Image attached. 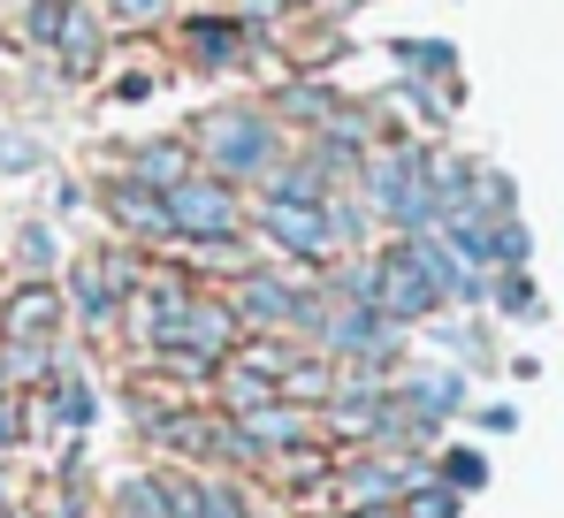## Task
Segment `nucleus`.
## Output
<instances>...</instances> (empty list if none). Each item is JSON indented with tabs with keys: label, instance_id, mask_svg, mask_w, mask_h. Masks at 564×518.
<instances>
[{
	"label": "nucleus",
	"instance_id": "1",
	"mask_svg": "<svg viewBox=\"0 0 564 518\" xmlns=\"http://www.w3.org/2000/svg\"><path fill=\"white\" fill-rule=\"evenodd\" d=\"M367 206L389 214L397 229L427 237V229L443 222L435 183H427V153H420V145H381V153H367Z\"/></svg>",
	"mask_w": 564,
	"mask_h": 518
},
{
	"label": "nucleus",
	"instance_id": "2",
	"mask_svg": "<svg viewBox=\"0 0 564 518\" xmlns=\"http://www.w3.org/2000/svg\"><path fill=\"white\" fill-rule=\"evenodd\" d=\"M198 153H206V169L221 175V183H245V175H268L282 161V138H275L268 115L229 107V115H214V122L198 130Z\"/></svg>",
	"mask_w": 564,
	"mask_h": 518
},
{
	"label": "nucleus",
	"instance_id": "3",
	"mask_svg": "<svg viewBox=\"0 0 564 518\" xmlns=\"http://www.w3.org/2000/svg\"><path fill=\"white\" fill-rule=\"evenodd\" d=\"M161 206H169V237H191V245H237V229H245V206H237V191L221 175L169 183Z\"/></svg>",
	"mask_w": 564,
	"mask_h": 518
},
{
	"label": "nucleus",
	"instance_id": "4",
	"mask_svg": "<svg viewBox=\"0 0 564 518\" xmlns=\"http://www.w3.org/2000/svg\"><path fill=\"white\" fill-rule=\"evenodd\" d=\"M367 274H375V290H367V305H375L389 328H412V321H427L443 298H435V282L420 274V259H412V237L404 245H389L381 259H367Z\"/></svg>",
	"mask_w": 564,
	"mask_h": 518
},
{
	"label": "nucleus",
	"instance_id": "5",
	"mask_svg": "<svg viewBox=\"0 0 564 518\" xmlns=\"http://www.w3.org/2000/svg\"><path fill=\"white\" fill-rule=\"evenodd\" d=\"M138 282H145V274H138V259H130V252L77 259V267H69V298H62V305H77V321L107 328V321L122 313V298H130Z\"/></svg>",
	"mask_w": 564,
	"mask_h": 518
},
{
	"label": "nucleus",
	"instance_id": "6",
	"mask_svg": "<svg viewBox=\"0 0 564 518\" xmlns=\"http://www.w3.org/2000/svg\"><path fill=\"white\" fill-rule=\"evenodd\" d=\"M321 298H305V290H290L282 274H245L237 282V321H252V328H321Z\"/></svg>",
	"mask_w": 564,
	"mask_h": 518
},
{
	"label": "nucleus",
	"instance_id": "7",
	"mask_svg": "<svg viewBox=\"0 0 564 518\" xmlns=\"http://www.w3.org/2000/svg\"><path fill=\"white\" fill-rule=\"evenodd\" d=\"M260 229L275 237L290 259H321L336 252V229H328V198L321 206H305V198H260Z\"/></svg>",
	"mask_w": 564,
	"mask_h": 518
},
{
	"label": "nucleus",
	"instance_id": "8",
	"mask_svg": "<svg viewBox=\"0 0 564 518\" xmlns=\"http://www.w3.org/2000/svg\"><path fill=\"white\" fill-rule=\"evenodd\" d=\"M62 313H69V305H62L54 282H23V290L0 298V344H54Z\"/></svg>",
	"mask_w": 564,
	"mask_h": 518
},
{
	"label": "nucleus",
	"instance_id": "9",
	"mask_svg": "<svg viewBox=\"0 0 564 518\" xmlns=\"http://www.w3.org/2000/svg\"><path fill=\"white\" fill-rule=\"evenodd\" d=\"M412 259H420V274L435 282V298H458V305H480V298H488L480 267H466L443 237H412Z\"/></svg>",
	"mask_w": 564,
	"mask_h": 518
},
{
	"label": "nucleus",
	"instance_id": "10",
	"mask_svg": "<svg viewBox=\"0 0 564 518\" xmlns=\"http://www.w3.org/2000/svg\"><path fill=\"white\" fill-rule=\"evenodd\" d=\"M237 434H245V442H252V450H297V442H313V420H305V412H297V404H260V412H245V420H237Z\"/></svg>",
	"mask_w": 564,
	"mask_h": 518
},
{
	"label": "nucleus",
	"instance_id": "11",
	"mask_svg": "<svg viewBox=\"0 0 564 518\" xmlns=\"http://www.w3.org/2000/svg\"><path fill=\"white\" fill-rule=\"evenodd\" d=\"M107 214H115L130 237H169V206H161V191H145V183H115V191H107Z\"/></svg>",
	"mask_w": 564,
	"mask_h": 518
},
{
	"label": "nucleus",
	"instance_id": "12",
	"mask_svg": "<svg viewBox=\"0 0 564 518\" xmlns=\"http://www.w3.org/2000/svg\"><path fill=\"white\" fill-rule=\"evenodd\" d=\"M458 404H466V381H458V374H427V381H412V389H404V412L420 420V434L435 428V420H451Z\"/></svg>",
	"mask_w": 564,
	"mask_h": 518
},
{
	"label": "nucleus",
	"instance_id": "13",
	"mask_svg": "<svg viewBox=\"0 0 564 518\" xmlns=\"http://www.w3.org/2000/svg\"><path fill=\"white\" fill-rule=\"evenodd\" d=\"M184 175H191V145H138L130 153V183H145V191H169Z\"/></svg>",
	"mask_w": 564,
	"mask_h": 518
},
{
	"label": "nucleus",
	"instance_id": "14",
	"mask_svg": "<svg viewBox=\"0 0 564 518\" xmlns=\"http://www.w3.org/2000/svg\"><path fill=\"white\" fill-rule=\"evenodd\" d=\"M54 54H62V62H69L77 77H85V69L99 62V23L85 15V8H77V0H69V15H62V31H54Z\"/></svg>",
	"mask_w": 564,
	"mask_h": 518
},
{
	"label": "nucleus",
	"instance_id": "15",
	"mask_svg": "<svg viewBox=\"0 0 564 518\" xmlns=\"http://www.w3.org/2000/svg\"><path fill=\"white\" fill-rule=\"evenodd\" d=\"M184 46H191V62H206V69H229V62H237V46H245V31H237V23H191Z\"/></svg>",
	"mask_w": 564,
	"mask_h": 518
},
{
	"label": "nucleus",
	"instance_id": "16",
	"mask_svg": "<svg viewBox=\"0 0 564 518\" xmlns=\"http://www.w3.org/2000/svg\"><path fill=\"white\" fill-rule=\"evenodd\" d=\"M221 397H229V420H245V412H260V404H275V381L268 374H252L245 358L221 374Z\"/></svg>",
	"mask_w": 564,
	"mask_h": 518
},
{
	"label": "nucleus",
	"instance_id": "17",
	"mask_svg": "<svg viewBox=\"0 0 564 518\" xmlns=\"http://www.w3.org/2000/svg\"><path fill=\"white\" fill-rule=\"evenodd\" d=\"M46 420H54V428H93V389H85L77 374H62L54 397H46Z\"/></svg>",
	"mask_w": 564,
	"mask_h": 518
},
{
	"label": "nucleus",
	"instance_id": "18",
	"mask_svg": "<svg viewBox=\"0 0 564 518\" xmlns=\"http://www.w3.org/2000/svg\"><path fill=\"white\" fill-rule=\"evenodd\" d=\"M397 518H458V488L451 481H420L397 496Z\"/></svg>",
	"mask_w": 564,
	"mask_h": 518
},
{
	"label": "nucleus",
	"instance_id": "19",
	"mask_svg": "<svg viewBox=\"0 0 564 518\" xmlns=\"http://www.w3.org/2000/svg\"><path fill=\"white\" fill-rule=\"evenodd\" d=\"M115 511H122V518H169V488H161L153 473H138V481L115 488Z\"/></svg>",
	"mask_w": 564,
	"mask_h": 518
},
{
	"label": "nucleus",
	"instance_id": "20",
	"mask_svg": "<svg viewBox=\"0 0 564 518\" xmlns=\"http://www.w3.org/2000/svg\"><path fill=\"white\" fill-rule=\"evenodd\" d=\"M54 344H0V381H46Z\"/></svg>",
	"mask_w": 564,
	"mask_h": 518
},
{
	"label": "nucleus",
	"instance_id": "21",
	"mask_svg": "<svg viewBox=\"0 0 564 518\" xmlns=\"http://www.w3.org/2000/svg\"><path fill=\"white\" fill-rule=\"evenodd\" d=\"M198 518H252V504L229 481H198Z\"/></svg>",
	"mask_w": 564,
	"mask_h": 518
},
{
	"label": "nucleus",
	"instance_id": "22",
	"mask_svg": "<svg viewBox=\"0 0 564 518\" xmlns=\"http://www.w3.org/2000/svg\"><path fill=\"white\" fill-rule=\"evenodd\" d=\"M496 305H503V313H519V321H534V313H542V298H534V282H527L519 267L496 282Z\"/></svg>",
	"mask_w": 564,
	"mask_h": 518
},
{
	"label": "nucleus",
	"instance_id": "23",
	"mask_svg": "<svg viewBox=\"0 0 564 518\" xmlns=\"http://www.w3.org/2000/svg\"><path fill=\"white\" fill-rule=\"evenodd\" d=\"M15 259H23L31 274H46V267H54V237H46L39 222H23V229H15Z\"/></svg>",
	"mask_w": 564,
	"mask_h": 518
},
{
	"label": "nucleus",
	"instance_id": "24",
	"mask_svg": "<svg viewBox=\"0 0 564 518\" xmlns=\"http://www.w3.org/2000/svg\"><path fill=\"white\" fill-rule=\"evenodd\" d=\"M443 481H451L458 496H466V488H480V481H488V465H480V450H451V457H443Z\"/></svg>",
	"mask_w": 564,
	"mask_h": 518
},
{
	"label": "nucleus",
	"instance_id": "25",
	"mask_svg": "<svg viewBox=\"0 0 564 518\" xmlns=\"http://www.w3.org/2000/svg\"><path fill=\"white\" fill-rule=\"evenodd\" d=\"M496 267H527V229H519L511 214L496 222Z\"/></svg>",
	"mask_w": 564,
	"mask_h": 518
},
{
	"label": "nucleus",
	"instance_id": "26",
	"mask_svg": "<svg viewBox=\"0 0 564 518\" xmlns=\"http://www.w3.org/2000/svg\"><path fill=\"white\" fill-rule=\"evenodd\" d=\"M62 15H69V0H31V39H39V46H54Z\"/></svg>",
	"mask_w": 564,
	"mask_h": 518
},
{
	"label": "nucleus",
	"instance_id": "27",
	"mask_svg": "<svg viewBox=\"0 0 564 518\" xmlns=\"http://www.w3.org/2000/svg\"><path fill=\"white\" fill-rule=\"evenodd\" d=\"M0 169H39V145H31V138H8V130H0Z\"/></svg>",
	"mask_w": 564,
	"mask_h": 518
},
{
	"label": "nucleus",
	"instance_id": "28",
	"mask_svg": "<svg viewBox=\"0 0 564 518\" xmlns=\"http://www.w3.org/2000/svg\"><path fill=\"white\" fill-rule=\"evenodd\" d=\"M107 8H115L122 23H161V8H169V0H107Z\"/></svg>",
	"mask_w": 564,
	"mask_h": 518
},
{
	"label": "nucleus",
	"instance_id": "29",
	"mask_svg": "<svg viewBox=\"0 0 564 518\" xmlns=\"http://www.w3.org/2000/svg\"><path fill=\"white\" fill-rule=\"evenodd\" d=\"M0 442H23V420H15V404L0 397Z\"/></svg>",
	"mask_w": 564,
	"mask_h": 518
},
{
	"label": "nucleus",
	"instance_id": "30",
	"mask_svg": "<svg viewBox=\"0 0 564 518\" xmlns=\"http://www.w3.org/2000/svg\"><path fill=\"white\" fill-rule=\"evenodd\" d=\"M46 518H77V496H62V488H46Z\"/></svg>",
	"mask_w": 564,
	"mask_h": 518
},
{
	"label": "nucleus",
	"instance_id": "31",
	"mask_svg": "<svg viewBox=\"0 0 564 518\" xmlns=\"http://www.w3.org/2000/svg\"><path fill=\"white\" fill-rule=\"evenodd\" d=\"M275 8H290V0H245V23H252V15H260V23H268V15H275Z\"/></svg>",
	"mask_w": 564,
	"mask_h": 518
},
{
	"label": "nucleus",
	"instance_id": "32",
	"mask_svg": "<svg viewBox=\"0 0 564 518\" xmlns=\"http://www.w3.org/2000/svg\"><path fill=\"white\" fill-rule=\"evenodd\" d=\"M0 518H8V481H0Z\"/></svg>",
	"mask_w": 564,
	"mask_h": 518
},
{
	"label": "nucleus",
	"instance_id": "33",
	"mask_svg": "<svg viewBox=\"0 0 564 518\" xmlns=\"http://www.w3.org/2000/svg\"><path fill=\"white\" fill-rule=\"evenodd\" d=\"M290 8H297V0H290Z\"/></svg>",
	"mask_w": 564,
	"mask_h": 518
}]
</instances>
